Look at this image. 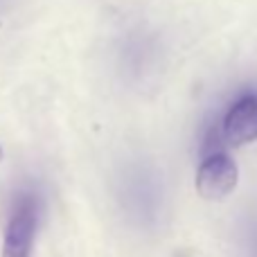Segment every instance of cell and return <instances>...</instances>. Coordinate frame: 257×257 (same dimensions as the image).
<instances>
[{"label": "cell", "instance_id": "5", "mask_svg": "<svg viewBox=\"0 0 257 257\" xmlns=\"http://www.w3.org/2000/svg\"><path fill=\"white\" fill-rule=\"evenodd\" d=\"M5 5H7V0H0V9H3V7H5Z\"/></svg>", "mask_w": 257, "mask_h": 257}, {"label": "cell", "instance_id": "4", "mask_svg": "<svg viewBox=\"0 0 257 257\" xmlns=\"http://www.w3.org/2000/svg\"><path fill=\"white\" fill-rule=\"evenodd\" d=\"M223 147H226V142H223L221 128L212 126L203 136V140H201V154H203V158H208V156H212V154H221V151H226Z\"/></svg>", "mask_w": 257, "mask_h": 257}, {"label": "cell", "instance_id": "3", "mask_svg": "<svg viewBox=\"0 0 257 257\" xmlns=\"http://www.w3.org/2000/svg\"><path fill=\"white\" fill-rule=\"evenodd\" d=\"M223 142L230 147H244L257 140V95L239 97L228 113L223 115L221 124Z\"/></svg>", "mask_w": 257, "mask_h": 257}, {"label": "cell", "instance_id": "1", "mask_svg": "<svg viewBox=\"0 0 257 257\" xmlns=\"http://www.w3.org/2000/svg\"><path fill=\"white\" fill-rule=\"evenodd\" d=\"M41 205L34 194H21L12 208L5 226L3 257H32L36 230H39Z\"/></svg>", "mask_w": 257, "mask_h": 257}, {"label": "cell", "instance_id": "6", "mask_svg": "<svg viewBox=\"0 0 257 257\" xmlns=\"http://www.w3.org/2000/svg\"><path fill=\"white\" fill-rule=\"evenodd\" d=\"M5 158V154H3V147H0V160H3Z\"/></svg>", "mask_w": 257, "mask_h": 257}, {"label": "cell", "instance_id": "2", "mask_svg": "<svg viewBox=\"0 0 257 257\" xmlns=\"http://www.w3.org/2000/svg\"><path fill=\"white\" fill-rule=\"evenodd\" d=\"M237 181H239L237 163L230 156H226V151H221V154H212L203 158V163L199 165V172H196L194 185L201 199L223 201L235 192Z\"/></svg>", "mask_w": 257, "mask_h": 257}]
</instances>
